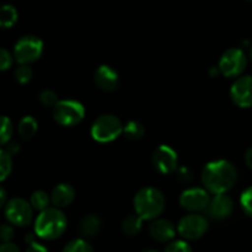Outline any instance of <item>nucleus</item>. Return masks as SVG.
Segmentation results:
<instances>
[{
	"label": "nucleus",
	"mask_w": 252,
	"mask_h": 252,
	"mask_svg": "<svg viewBox=\"0 0 252 252\" xmlns=\"http://www.w3.org/2000/svg\"><path fill=\"white\" fill-rule=\"evenodd\" d=\"M66 228V218L57 207L41 211L34 221V234L43 240H54L63 235Z\"/></svg>",
	"instance_id": "obj_2"
},
{
	"label": "nucleus",
	"mask_w": 252,
	"mask_h": 252,
	"mask_svg": "<svg viewBox=\"0 0 252 252\" xmlns=\"http://www.w3.org/2000/svg\"><path fill=\"white\" fill-rule=\"evenodd\" d=\"M208 230V220L201 214H187L180 220L177 231L186 240H197Z\"/></svg>",
	"instance_id": "obj_9"
},
{
	"label": "nucleus",
	"mask_w": 252,
	"mask_h": 252,
	"mask_svg": "<svg viewBox=\"0 0 252 252\" xmlns=\"http://www.w3.org/2000/svg\"><path fill=\"white\" fill-rule=\"evenodd\" d=\"M32 206L24 198H12L5 204V218L15 226H27L32 221Z\"/></svg>",
	"instance_id": "obj_8"
},
{
	"label": "nucleus",
	"mask_w": 252,
	"mask_h": 252,
	"mask_svg": "<svg viewBox=\"0 0 252 252\" xmlns=\"http://www.w3.org/2000/svg\"><path fill=\"white\" fill-rule=\"evenodd\" d=\"M39 101L46 107H54L58 102V95L53 90H43L39 94Z\"/></svg>",
	"instance_id": "obj_27"
},
{
	"label": "nucleus",
	"mask_w": 252,
	"mask_h": 252,
	"mask_svg": "<svg viewBox=\"0 0 252 252\" xmlns=\"http://www.w3.org/2000/svg\"><path fill=\"white\" fill-rule=\"evenodd\" d=\"M7 152L10 153L11 155H15L17 154V153L20 152V145L19 143L16 142H12V143H9V145H7Z\"/></svg>",
	"instance_id": "obj_35"
},
{
	"label": "nucleus",
	"mask_w": 252,
	"mask_h": 252,
	"mask_svg": "<svg viewBox=\"0 0 252 252\" xmlns=\"http://www.w3.org/2000/svg\"><path fill=\"white\" fill-rule=\"evenodd\" d=\"M176 176L181 182L189 184V182H191L192 180H193V172H192V170L187 166H177Z\"/></svg>",
	"instance_id": "obj_32"
},
{
	"label": "nucleus",
	"mask_w": 252,
	"mask_h": 252,
	"mask_svg": "<svg viewBox=\"0 0 252 252\" xmlns=\"http://www.w3.org/2000/svg\"><path fill=\"white\" fill-rule=\"evenodd\" d=\"M207 209H208L209 216L213 219H225L234 211L233 199L225 193L214 194Z\"/></svg>",
	"instance_id": "obj_14"
},
{
	"label": "nucleus",
	"mask_w": 252,
	"mask_h": 252,
	"mask_svg": "<svg viewBox=\"0 0 252 252\" xmlns=\"http://www.w3.org/2000/svg\"><path fill=\"white\" fill-rule=\"evenodd\" d=\"M85 108L75 100H62L53 107V117L58 125L74 127L84 120Z\"/></svg>",
	"instance_id": "obj_5"
},
{
	"label": "nucleus",
	"mask_w": 252,
	"mask_h": 252,
	"mask_svg": "<svg viewBox=\"0 0 252 252\" xmlns=\"http://www.w3.org/2000/svg\"><path fill=\"white\" fill-rule=\"evenodd\" d=\"M101 229V220L98 217L94 216V214H89L85 218L81 220L80 230L84 236L86 238H93V236L97 235L98 231Z\"/></svg>",
	"instance_id": "obj_18"
},
{
	"label": "nucleus",
	"mask_w": 252,
	"mask_h": 252,
	"mask_svg": "<svg viewBox=\"0 0 252 252\" xmlns=\"http://www.w3.org/2000/svg\"><path fill=\"white\" fill-rule=\"evenodd\" d=\"M123 133V125L115 115H102L94 121L91 135L98 143H110Z\"/></svg>",
	"instance_id": "obj_4"
},
{
	"label": "nucleus",
	"mask_w": 252,
	"mask_h": 252,
	"mask_svg": "<svg viewBox=\"0 0 252 252\" xmlns=\"http://www.w3.org/2000/svg\"><path fill=\"white\" fill-rule=\"evenodd\" d=\"M230 97L236 106L248 108L252 106V76L244 75L236 79L230 89Z\"/></svg>",
	"instance_id": "obj_12"
},
{
	"label": "nucleus",
	"mask_w": 252,
	"mask_h": 252,
	"mask_svg": "<svg viewBox=\"0 0 252 252\" xmlns=\"http://www.w3.org/2000/svg\"><path fill=\"white\" fill-rule=\"evenodd\" d=\"M38 129V123L31 116H26V117L21 118L17 126V132H19L20 137L25 140H30L34 137Z\"/></svg>",
	"instance_id": "obj_17"
},
{
	"label": "nucleus",
	"mask_w": 252,
	"mask_h": 252,
	"mask_svg": "<svg viewBox=\"0 0 252 252\" xmlns=\"http://www.w3.org/2000/svg\"><path fill=\"white\" fill-rule=\"evenodd\" d=\"M123 133L128 139L139 140L144 135L145 128L138 121H129L128 123H126V126H123Z\"/></svg>",
	"instance_id": "obj_21"
},
{
	"label": "nucleus",
	"mask_w": 252,
	"mask_h": 252,
	"mask_svg": "<svg viewBox=\"0 0 252 252\" xmlns=\"http://www.w3.org/2000/svg\"><path fill=\"white\" fill-rule=\"evenodd\" d=\"M94 80H95L97 88L106 93H112V91L117 90L118 85H120L118 73L106 64H102L96 69L95 74H94Z\"/></svg>",
	"instance_id": "obj_13"
},
{
	"label": "nucleus",
	"mask_w": 252,
	"mask_h": 252,
	"mask_svg": "<svg viewBox=\"0 0 252 252\" xmlns=\"http://www.w3.org/2000/svg\"><path fill=\"white\" fill-rule=\"evenodd\" d=\"M93 246L89 243H86L83 239H75L71 240L70 243L66 244L64 251L65 252H91L93 251Z\"/></svg>",
	"instance_id": "obj_26"
},
{
	"label": "nucleus",
	"mask_w": 252,
	"mask_h": 252,
	"mask_svg": "<svg viewBox=\"0 0 252 252\" xmlns=\"http://www.w3.org/2000/svg\"><path fill=\"white\" fill-rule=\"evenodd\" d=\"M14 57L7 49L0 48V71H5L11 68Z\"/></svg>",
	"instance_id": "obj_30"
},
{
	"label": "nucleus",
	"mask_w": 252,
	"mask_h": 252,
	"mask_svg": "<svg viewBox=\"0 0 252 252\" xmlns=\"http://www.w3.org/2000/svg\"><path fill=\"white\" fill-rule=\"evenodd\" d=\"M4 204H6V192L0 186V208L4 207Z\"/></svg>",
	"instance_id": "obj_37"
},
{
	"label": "nucleus",
	"mask_w": 252,
	"mask_h": 252,
	"mask_svg": "<svg viewBox=\"0 0 252 252\" xmlns=\"http://www.w3.org/2000/svg\"><path fill=\"white\" fill-rule=\"evenodd\" d=\"M218 74H220V70H219V66H213V68H211V70H209V75L211 76H217L218 75Z\"/></svg>",
	"instance_id": "obj_38"
},
{
	"label": "nucleus",
	"mask_w": 252,
	"mask_h": 252,
	"mask_svg": "<svg viewBox=\"0 0 252 252\" xmlns=\"http://www.w3.org/2000/svg\"><path fill=\"white\" fill-rule=\"evenodd\" d=\"M143 220H144V219H143L140 216H138L137 213L128 216L122 223L123 233L127 234V235L129 236L137 235V234L140 233V230H142Z\"/></svg>",
	"instance_id": "obj_20"
},
{
	"label": "nucleus",
	"mask_w": 252,
	"mask_h": 252,
	"mask_svg": "<svg viewBox=\"0 0 252 252\" xmlns=\"http://www.w3.org/2000/svg\"><path fill=\"white\" fill-rule=\"evenodd\" d=\"M150 235L154 240L159 243H169L175 238V226L174 224L166 219H157L153 221L149 226Z\"/></svg>",
	"instance_id": "obj_15"
},
{
	"label": "nucleus",
	"mask_w": 252,
	"mask_h": 252,
	"mask_svg": "<svg viewBox=\"0 0 252 252\" xmlns=\"http://www.w3.org/2000/svg\"><path fill=\"white\" fill-rule=\"evenodd\" d=\"M30 203H31L32 208L41 212L43 209L48 208L49 203H51V197L44 191H36L31 194Z\"/></svg>",
	"instance_id": "obj_23"
},
{
	"label": "nucleus",
	"mask_w": 252,
	"mask_h": 252,
	"mask_svg": "<svg viewBox=\"0 0 252 252\" xmlns=\"http://www.w3.org/2000/svg\"><path fill=\"white\" fill-rule=\"evenodd\" d=\"M246 1H250V2H252V0H246Z\"/></svg>",
	"instance_id": "obj_40"
},
{
	"label": "nucleus",
	"mask_w": 252,
	"mask_h": 252,
	"mask_svg": "<svg viewBox=\"0 0 252 252\" xmlns=\"http://www.w3.org/2000/svg\"><path fill=\"white\" fill-rule=\"evenodd\" d=\"M19 19L17 10L12 5H0V29H10Z\"/></svg>",
	"instance_id": "obj_19"
},
{
	"label": "nucleus",
	"mask_w": 252,
	"mask_h": 252,
	"mask_svg": "<svg viewBox=\"0 0 252 252\" xmlns=\"http://www.w3.org/2000/svg\"><path fill=\"white\" fill-rule=\"evenodd\" d=\"M134 211L138 216L147 220L157 219L165 208V197L155 187H144L134 197Z\"/></svg>",
	"instance_id": "obj_3"
},
{
	"label": "nucleus",
	"mask_w": 252,
	"mask_h": 252,
	"mask_svg": "<svg viewBox=\"0 0 252 252\" xmlns=\"http://www.w3.org/2000/svg\"><path fill=\"white\" fill-rule=\"evenodd\" d=\"M179 158L176 152L169 145H160L153 154V165L162 175L172 174L176 171Z\"/></svg>",
	"instance_id": "obj_11"
},
{
	"label": "nucleus",
	"mask_w": 252,
	"mask_h": 252,
	"mask_svg": "<svg viewBox=\"0 0 252 252\" xmlns=\"http://www.w3.org/2000/svg\"><path fill=\"white\" fill-rule=\"evenodd\" d=\"M240 203L243 207L244 212L248 216L252 217V187H249L243 192L240 197Z\"/></svg>",
	"instance_id": "obj_29"
},
{
	"label": "nucleus",
	"mask_w": 252,
	"mask_h": 252,
	"mask_svg": "<svg viewBox=\"0 0 252 252\" xmlns=\"http://www.w3.org/2000/svg\"><path fill=\"white\" fill-rule=\"evenodd\" d=\"M32 76H33V71L29 64H20L15 70V79H16L17 83L22 84V85L30 83Z\"/></svg>",
	"instance_id": "obj_25"
},
{
	"label": "nucleus",
	"mask_w": 252,
	"mask_h": 252,
	"mask_svg": "<svg viewBox=\"0 0 252 252\" xmlns=\"http://www.w3.org/2000/svg\"><path fill=\"white\" fill-rule=\"evenodd\" d=\"M209 202H211L209 192L199 187L185 189L180 196V204L182 208L189 212L204 211L208 207Z\"/></svg>",
	"instance_id": "obj_10"
},
{
	"label": "nucleus",
	"mask_w": 252,
	"mask_h": 252,
	"mask_svg": "<svg viewBox=\"0 0 252 252\" xmlns=\"http://www.w3.org/2000/svg\"><path fill=\"white\" fill-rule=\"evenodd\" d=\"M12 123L6 116H0V147L7 144L12 137Z\"/></svg>",
	"instance_id": "obj_24"
},
{
	"label": "nucleus",
	"mask_w": 252,
	"mask_h": 252,
	"mask_svg": "<svg viewBox=\"0 0 252 252\" xmlns=\"http://www.w3.org/2000/svg\"><path fill=\"white\" fill-rule=\"evenodd\" d=\"M248 58L243 49L230 48L223 53L219 59V70L226 78H236L245 70Z\"/></svg>",
	"instance_id": "obj_7"
},
{
	"label": "nucleus",
	"mask_w": 252,
	"mask_h": 252,
	"mask_svg": "<svg viewBox=\"0 0 252 252\" xmlns=\"http://www.w3.org/2000/svg\"><path fill=\"white\" fill-rule=\"evenodd\" d=\"M12 170V155L6 149H0V182L6 180Z\"/></svg>",
	"instance_id": "obj_22"
},
{
	"label": "nucleus",
	"mask_w": 252,
	"mask_h": 252,
	"mask_svg": "<svg viewBox=\"0 0 252 252\" xmlns=\"http://www.w3.org/2000/svg\"><path fill=\"white\" fill-rule=\"evenodd\" d=\"M245 162L249 169L252 170V148H249L245 153Z\"/></svg>",
	"instance_id": "obj_36"
},
{
	"label": "nucleus",
	"mask_w": 252,
	"mask_h": 252,
	"mask_svg": "<svg viewBox=\"0 0 252 252\" xmlns=\"http://www.w3.org/2000/svg\"><path fill=\"white\" fill-rule=\"evenodd\" d=\"M43 42L34 34L22 36L14 47V58L19 64H31L41 57Z\"/></svg>",
	"instance_id": "obj_6"
},
{
	"label": "nucleus",
	"mask_w": 252,
	"mask_h": 252,
	"mask_svg": "<svg viewBox=\"0 0 252 252\" xmlns=\"http://www.w3.org/2000/svg\"><path fill=\"white\" fill-rule=\"evenodd\" d=\"M14 235L15 231L11 225H9V224H1V225H0V241H1V243L11 241Z\"/></svg>",
	"instance_id": "obj_33"
},
{
	"label": "nucleus",
	"mask_w": 252,
	"mask_h": 252,
	"mask_svg": "<svg viewBox=\"0 0 252 252\" xmlns=\"http://www.w3.org/2000/svg\"><path fill=\"white\" fill-rule=\"evenodd\" d=\"M19 250H20L19 246L12 244L11 241L0 244V252H19Z\"/></svg>",
	"instance_id": "obj_34"
},
{
	"label": "nucleus",
	"mask_w": 252,
	"mask_h": 252,
	"mask_svg": "<svg viewBox=\"0 0 252 252\" xmlns=\"http://www.w3.org/2000/svg\"><path fill=\"white\" fill-rule=\"evenodd\" d=\"M75 198V189L69 184H59L51 193V203L57 208L68 207Z\"/></svg>",
	"instance_id": "obj_16"
},
{
	"label": "nucleus",
	"mask_w": 252,
	"mask_h": 252,
	"mask_svg": "<svg viewBox=\"0 0 252 252\" xmlns=\"http://www.w3.org/2000/svg\"><path fill=\"white\" fill-rule=\"evenodd\" d=\"M238 172L228 160H216L204 166L202 171V184L209 193H226L235 185Z\"/></svg>",
	"instance_id": "obj_1"
},
{
	"label": "nucleus",
	"mask_w": 252,
	"mask_h": 252,
	"mask_svg": "<svg viewBox=\"0 0 252 252\" xmlns=\"http://www.w3.org/2000/svg\"><path fill=\"white\" fill-rule=\"evenodd\" d=\"M36 236H34L33 234H27V235L25 236V241H26L27 245H29V246H27V251H29V252L47 251V248H44L43 245H41L39 243H37Z\"/></svg>",
	"instance_id": "obj_31"
},
{
	"label": "nucleus",
	"mask_w": 252,
	"mask_h": 252,
	"mask_svg": "<svg viewBox=\"0 0 252 252\" xmlns=\"http://www.w3.org/2000/svg\"><path fill=\"white\" fill-rule=\"evenodd\" d=\"M249 57H250V59H251V62H252V47H251V49H250V54H249Z\"/></svg>",
	"instance_id": "obj_39"
},
{
	"label": "nucleus",
	"mask_w": 252,
	"mask_h": 252,
	"mask_svg": "<svg viewBox=\"0 0 252 252\" xmlns=\"http://www.w3.org/2000/svg\"><path fill=\"white\" fill-rule=\"evenodd\" d=\"M167 252H191L192 248L189 243L184 240H174L170 241L165 248Z\"/></svg>",
	"instance_id": "obj_28"
}]
</instances>
